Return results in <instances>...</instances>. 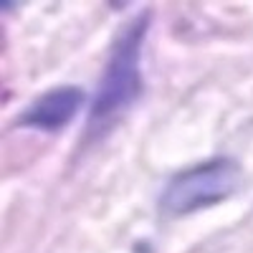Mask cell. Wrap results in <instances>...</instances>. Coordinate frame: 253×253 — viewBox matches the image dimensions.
Segmentation results:
<instances>
[{
	"instance_id": "obj_3",
	"label": "cell",
	"mask_w": 253,
	"mask_h": 253,
	"mask_svg": "<svg viewBox=\"0 0 253 253\" xmlns=\"http://www.w3.org/2000/svg\"><path fill=\"white\" fill-rule=\"evenodd\" d=\"M86 104V91L81 86H56L36 96L28 107L15 117V126H26L36 132H61L76 119Z\"/></svg>"
},
{
	"instance_id": "obj_1",
	"label": "cell",
	"mask_w": 253,
	"mask_h": 253,
	"mask_svg": "<svg viewBox=\"0 0 253 253\" xmlns=\"http://www.w3.org/2000/svg\"><path fill=\"white\" fill-rule=\"evenodd\" d=\"M152 23V10L144 8L132 23H126L109 48L101 79L91 96L89 109V132L101 134L114 126L144 91L142 79V48L147 41V31Z\"/></svg>"
},
{
	"instance_id": "obj_2",
	"label": "cell",
	"mask_w": 253,
	"mask_h": 253,
	"mask_svg": "<svg viewBox=\"0 0 253 253\" xmlns=\"http://www.w3.org/2000/svg\"><path fill=\"white\" fill-rule=\"evenodd\" d=\"M241 180L243 172L236 160L230 157L205 160L167 180L160 195V210L167 218H185L200 213V210L213 208L228 200L230 195H236Z\"/></svg>"
}]
</instances>
